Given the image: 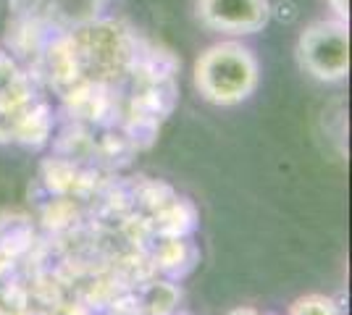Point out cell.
I'll use <instances>...</instances> for the list:
<instances>
[{"mask_svg": "<svg viewBox=\"0 0 352 315\" xmlns=\"http://www.w3.org/2000/svg\"><path fill=\"white\" fill-rule=\"evenodd\" d=\"M43 221H45V226L53 229V231L72 229V226L76 224V205H74L72 197H58V200H53V202L43 210Z\"/></svg>", "mask_w": 352, "mask_h": 315, "instance_id": "cell-9", "label": "cell"}, {"mask_svg": "<svg viewBox=\"0 0 352 315\" xmlns=\"http://www.w3.org/2000/svg\"><path fill=\"white\" fill-rule=\"evenodd\" d=\"M289 315H337V307L326 297H305L297 300Z\"/></svg>", "mask_w": 352, "mask_h": 315, "instance_id": "cell-11", "label": "cell"}, {"mask_svg": "<svg viewBox=\"0 0 352 315\" xmlns=\"http://www.w3.org/2000/svg\"><path fill=\"white\" fill-rule=\"evenodd\" d=\"M40 103L32 76L16 63L14 56L0 50V139L14 142L21 121Z\"/></svg>", "mask_w": 352, "mask_h": 315, "instance_id": "cell-3", "label": "cell"}, {"mask_svg": "<svg viewBox=\"0 0 352 315\" xmlns=\"http://www.w3.org/2000/svg\"><path fill=\"white\" fill-rule=\"evenodd\" d=\"M197 263V250L184 240H163L155 253V268H163L174 276H184Z\"/></svg>", "mask_w": 352, "mask_h": 315, "instance_id": "cell-6", "label": "cell"}, {"mask_svg": "<svg viewBox=\"0 0 352 315\" xmlns=\"http://www.w3.org/2000/svg\"><path fill=\"white\" fill-rule=\"evenodd\" d=\"M331 5V11L337 14L339 21H347L350 19V0H326Z\"/></svg>", "mask_w": 352, "mask_h": 315, "instance_id": "cell-12", "label": "cell"}, {"mask_svg": "<svg viewBox=\"0 0 352 315\" xmlns=\"http://www.w3.org/2000/svg\"><path fill=\"white\" fill-rule=\"evenodd\" d=\"M150 221H153V229H155L158 237H163V240H182V237H187V234L195 231L197 213H195L190 202L174 197L161 210H155L150 215Z\"/></svg>", "mask_w": 352, "mask_h": 315, "instance_id": "cell-5", "label": "cell"}, {"mask_svg": "<svg viewBox=\"0 0 352 315\" xmlns=\"http://www.w3.org/2000/svg\"><path fill=\"white\" fill-rule=\"evenodd\" d=\"M232 315H261V313H255V310H250V307H242V310H234Z\"/></svg>", "mask_w": 352, "mask_h": 315, "instance_id": "cell-13", "label": "cell"}, {"mask_svg": "<svg viewBox=\"0 0 352 315\" xmlns=\"http://www.w3.org/2000/svg\"><path fill=\"white\" fill-rule=\"evenodd\" d=\"M27 302H30V297L19 284L0 289V315H24L30 310Z\"/></svg>", "mask_w": 352, "mask_h": 315, "instance_id": "cell-10", "label": "cell"}, {"mask_svg": "<svg viewBox=\"0 0 352 315\" xmlns=\"http://www.w3.org/2000/svg\"><path fill=\"white\" fill-rule=\"evenodd\" d=\"M195 84L210 103H242L258 87V60L239 43L208 47L195 63Z\"/></svg>", "mask_w": 352, "mask_h": 315, "instance_id": "cell-1", "label": "cell"}, {"mask_svg": "<svg viewBox=\"0 0 352 315\" xmlns=\"http://www.w3.org/2000/svg\"><path fill=\"white\" fill-rule=\"evenodd\" d=\"M200 24L226 34H255L271 19L268 0H197Z\"/></svg>", "mask_w": 352, "mask_h": 315, "instance_id": "cell-4", "label": "cell"}, {"mask_svg": "<svg viewBox=\"0 0 352 315\" xmlns=\"http://www.w3.org/2000/svg\"><path fill=\"white\" fill-rule=\"evenodd\" d=\"M140 307H142V313L147 315H171L176 307V302H179V292H176L174 284H147L142 289V297H140Z\"/></svg>", "mask_w": 352, "mask_h": 315, "instance_id": "cell-8", "label": "cell"}, {"mask_svg": "<svg viewBox=\"0 0 352 315\" xmlns=\"http://www.w3.org/2000/svg\"><path fill=\"white\" fill-rule=\"evenodd\" d=\"M300 66L321 82H339L350 71V30L347 21H316L300 34Z\"/></svg>", "mask_w": 352, "mask_h": 315, "instance_id": "cell-2", "label": "cell"}, {"mask_svg": "<svg viewBox=\"0 0 352 315\" xmlns=\"http://www.w3.org/2000/svg\"><path fill=\"white\" fill-rule=\"evenodd\" d=\"M32 242H34V234H32L27 218H14V221H6L0 226V257L6 263L30 253Z\"/></svg>", "mask_w": 352, "mask_h": 315, "instance_id": "cell-7", "label": "cell"}, {"mask_svg": "<svg viewBox=\"0 0 352 315\" xmlns=\"http://www.w3.org/2000/svg\"><path fill=\"white\" fill-rule=\"evenodd\" d=\"M24 315H47V313H43V310H27Z\"/></svg>", "mask_w": 352, "mask_h": 315, "instance_id": "cell-14", "label": "cell"}]
</instances>
